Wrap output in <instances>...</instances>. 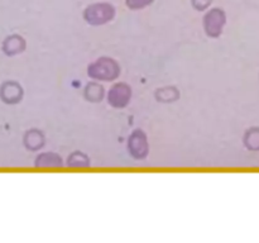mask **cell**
Here are the masks:
<instances>
[{
  "mask_svg": "<svg viewBox=\"0 0 259 243\" xmlns=\"http://www.w3.org/2000/svg\"><path fill=\"white\" fill-rule=\"evenodd\" d=\"M210 2L211 0H192V3H194V5L197 9H204V8H206L210 4Z\"/></svg>",
  "mask_w": 259,
  "mask_h": 243,
  "instance_id": "3957f363",
  "label": "cell"
},
{
  "mask_svg": "<svg viewBox=\"0 0 259 243\" xmlns=\"http://www.w3.org/2000/svg\"><path fill=\"white\" fill-rule=\"evenodd\" d=\"M151 2L152 0H126V3H128L131 8H142L144 5L149 4Z\"/></svg>",
  "mask_w": 259,
  "mask_h": 243,
  "instance_id": "7a4b0ae2",
  "label": "cell"
},
{
  "mask_svg": "<svg viewBox=\"0 0 259 243\" xmlns=\"http://www.w3.org/2000/svg\"><path fill=\"white\" fill-rule=\"evenodd\" d=\"M111 15H113V7L108 4H96L86 10V17L89 22L93 23L105 22Z\"/></svg>",
  "mask_w": 259,
  "mask_h": 243,
  "instance_id": "6da1fadb",
  "label": "cell"
}]
</instances>
